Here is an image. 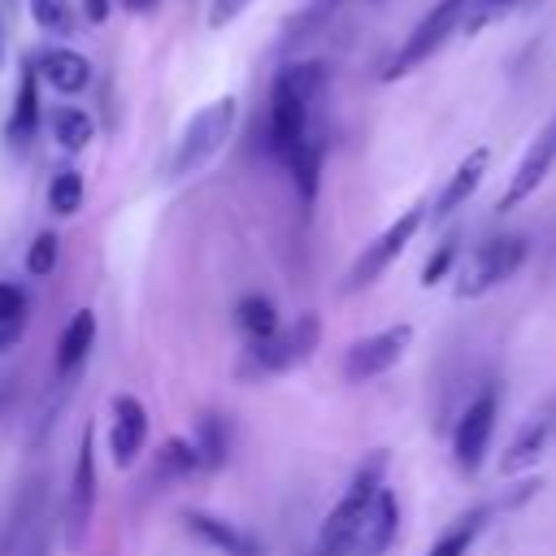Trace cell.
Masks as SVG:
<instances>
[{
    "label": "cell",
    "mask_w": 556,
    "mask_h": 556,
    "mask_svg": "<svg viewBox=\"0 0 556 556\" xmlns=\"http://www.w3.org/2000/svg\"><path fill=\"white\" fill-rule=\"evenodd\" d=\"M248 4H252V0H208V26H213V30L230 26Z\"/></svg>",
    "instance_id": "1f68e13d"
},
{
    "label": "cell",
    "mask_w": 556,
    "mask_h": 556,
    "mask_svg": "<svg viewBox=\"0 0 556 556\" xmlns=\"http://www.w3.org/2000/svg\"><path fill=\"white\" fill-rule=\"evenodd\" d=\"M9 4H13V0H0V9H9Z\"/></svg>",
    "instance_id": "8d00e7d4"
},
{
    "label": "cell",
    "mask_w": 556,
    "mask_h": 556,
    "mask_svg": "<svg viewBox=\"0 0 556 556\" xmlns=\"http://www.w3.org/2000/svg\"><path fill=\"white\" fill-rule=\"evenodd\" d=\"M339 4H343V0H313V4H308V9H304V13H300V17L291 22V26H287L282 43H287V48H291V43L300 48V43H304V39H308L313 30H321V26H326V22L334 17V9H339Z\"/></svg>",
    "instance_id": "cb8c5ba5"
},
{
    "label": "cell",
    "mask_w": 556,
    "mask_h": 556,
    "mask_svg": "<svg viewBox=\"0 0 556 556\" xmlns=\"http://www.w3.org/2000/svg\"><path fill=\"white\" fill-rule=\"evenodd\" d=\"M30 17H35L43 30H52V35H70V30H74V9H70V0H30Z\"/></svg>",
    "instance_id": "83f0119b"
},
{
    "label": "cell",
    "mask_w": 556,
    "mask_h": 556,
    "mask_svg": "<svg viewBox=\"0 0 556 556\" xmlns=\"http://www.w3.org/2000/svg\"><path fill=\"white\" fill-rule=\"evenodd\" d=\"M91 343H96V313L91 308H78L70 317V326L61 330V343H56V378H74L78 365L87 361Z\"/></svg>",
    "instance_id": "2e32d148"
},
{
    "label": "cell",
    "mask_w": 556,
    "mask_h": 556,
    "mask_svg": "<svg viewBox=\"0 0 556 556\" xmlns=\"http://www.w3.org/2000/svg\"><path fill=\"white\" fill-rule=\"evenodd\" d=\"M486 165H491V152H486V148H473V152L452 169L447 187L439 191V200H434V217H452V213L478 191V182L486 178Z\"/></svg>",
    "instance_id": "9a60e30c"
},
{
    "label": "cell",
    "mask_w": 556,
    "mask_h": 556,
    "mask_svg": "<svg viewBox=\"0 0 556 556\" xmlns=\"http://www.w3.org/2000/svg\"><path fill=\"white\" fill-rule=\"evenodd\" d=\"M408 339H413V326H404V321H400V326H387V330H378V334L356 339V343L348 348V356H343V374H348L352 382H369V378L387 374V369L404 356Z\"/></svg>",
    "instance_id": "9c48e42d"
},
{
    "label": "cell",
    "mask_w": 556,
    "mask_h": 556,
    "mask_svg": "<svg viewBox=\"0 0 556 556\" xmlns=\"http://www.w3.org/2000/svg\"><path fill=\"white\" fill-rule=\"evenodd\" d=\"M35 504H39V482H30V486L22 491L13 517H9V526H4V534H0V556H13V543H17V534L26 530V517L35 513Z\"/></svg>",
    "instance_id": "f1b7e54d"
},
{
    "label": "cell",
    "mask_w": 556,
    "mask_h": 556,
    "mask_svg": "<svg viewBox=\"0 0 556 556\" xmlns=\"http://www.w3.org/2000/svg\"><path fill=\"white\" fill-rule=\"evenodd\" d=\"M83 13L91 26H100V22H109V0H83Z\"/></svg>",
    "instance_id": "836d02e7"
},
{
    "label": "cell",
    "mask_w": 556,
    "mask_h": 556,
    "mask_svg": "<svg viewBox=\"0 0 556 556\" xmlns=\"http://www.w3.org/2000/svg\"><path fill=\"white\" fill-rule=\"evenodd\" d=\"M235 321H239V330H243L252 343L269 339V334L278 330L274 300H265V295H243V300H239V308H235Z\"/></svg>",
    "instance_id": "d6986e66"
},
{
    "label": "cell",
    "mask_w": 556,
    "mask_h": 556,
    "mask_svg": "<svg viewBox=\"0 0 556 556\" xmlns=\"http://www.w3.org/2000/svg\"><path fill=\"white\" fill-rule=\"evenodd\" d=\"M56 256H61V239H56L52 230L35 235V243L26 248V274H30V278H48V274L56 269Z\"/></svg>",
    "instance_id": "484cf974"
},
{
    "label": "cell",
    "mask_w": 556,
    "mask_h": 556,
    "mask_svg": "<svg viewBox=\"0 0 556 556\" xmlns=\"http://www.w3.org/2000/svg\"><path fill=\"white\" fill-rule=\"evenodd\" d=\"M35 70V78H43L52 91H61V96H74V91H83L87 83H91V65H87V56H78V52H70V48H48V52H39V61L30 65Z\"/></svg>",
    "instance_id": "5bb4252c"
},
{
    "label": "cell",
    "mask_w": 556,
    "mask_h": 556,
    "mask_svg": "<svg viewBox=\"0 0 556 556\" xmlns=\"http://www.w3.org/2000/svg\"><path fill=\"white\" fill-rule=\"evenodd\" d=\"M83 195H87V187H83V174L78 169H56L52 174V182H48V208L52 213L74 217L83 208Z\"/></svg>",
    "instance_id": "7402d4cb"
},
{
    "label": "cell",
    "mask_w": 556,
    "mask_h": 556,
    "mask_svg": "<svg viewBox=\"0 0 556 556\" xmlns=\"http://www.w3.org/2000/svg\"><path fill=\"white\" fill-rule=\"evenodd\" d=\"M469 4H473V0H439L434 9H426L421 22L413 26V35H408V39L400 43V52L391 56V65L382 70V78H387V83H391V78H404V74H413L421 61H430V56L447 43V35H452L456 26H465Z\"/></svg>",
    "instance_id": "277c9868"
},
{
    "label": "cell",
    "mask_w": 556,
    "mask_h": 556,
    "mask_svg": "<svg viewBox=\"0 0 556 556\" xmlns=\"http://www.w3.org/2000/svg\"><path fill=\"white\" fill-rule=\"evenodd\" d=\"M143 439H148V413L135 395H117L113 400V430H109V452L113 460L126 469L135 465V456L143 452Z\"/></svg>",
    "instance_id": "7c38bea8"
},
{
    "label": "cell",
    "mask_w": 556,
    "mask_h": 556,
    "mask_svg": "<svg viewBox=\"0 0 556 556\" xmlns=\"http://www.w3.org/2000/svg\"><path fill=\"white\" fill-rule=\"evenodd\" d=\"M543 443H547V421H530V426H526V430L513 439L508 456L500 460V473H521V469H530V465L539 460Z\"/></svg>",
    "instance_id": "ffe728a7"
},
{
    "label": "cell",
    "mask_w": 556,
    "mask_h": 556,
    "mask_svg": "<svg viewBox=\"0 0 556 556\" xmlns=\"http://www.w3.org/2000/svg\"><path fill=\"white\" fill-rule=\"evenodd\" d=\"M382 469H387V456H382V452H374L369 465L356 469L352 486L343 491V500H339V504L330 508V517L321 521L317 556H348V552H352V539H356V530H361V521H365V513H369V500H374L378 486H382Z\"/></svg>",
    "instance_id": "3957f363"
},
{
    "label": "cell",
    "mask_w": 556,
    "mask_h": 556,
    "mask_svg": "<svg viewBox=\"0 0 556 556\" xmlns=\"http://www.w3.org/2000/svg\"><path fill=\"white\" fill-rule=\"evenodd\" d=\"M191 469H200V452H195V443H187V439H169V443L161 447V478H182V473H191Z\"/></svg>",
    "instance_id": "4316f807"
},
{
    "label": "cell",
    "mask_w": 556,
    "mask_h": 556,
    "mask_svg": "<svg viewBox=\"0 0 556 556\" xmlns=\"http://www.w3.org/2000/svg\"><path fill=\"white\" fill-rule=\"evenodd\" d=\"M235 113H239L235 96H217V100H208L204 109H195V113H191V122L182 126L178 143H174L169 178L200 174V169H204V165L226 148V139H230V130H235Z\"/></svg>",
    "instance_id": "7a4b0ae2"
},
{
    "label": "cell",
    "mask_w": 556,
    "mask_h": 556,
    "mask_svg": "<svg viewBox=\"0 0 556 556\" xmlns=\"http://www.w3.org/2000/svg\"><path fill=\"white\" fill-rule=\"evenodd\" d=\"M122 4H126L130 13H152V9L161 4V0H122Z\"/></svg>",
    "instance_id": "d590c367"
},
{
    "label": "cell",
    "mask_w": 556,
    "mask_h": 556,
    "mask_svg": "<svg viewBox=\"0 0 556 556\" xmlns=\"http://www.w3.org/2000/svg\"><path fill=\"white\" fill-rule=\"evenodd\" d=\"M22 339V321H0V352H9Z\"/></svg>",
    "instance_id": "e575fe53"
},
{
    "label": "cell",
    "mask_w": 556,
    "mask_h": 556,
    "mask_svg": "<svg viewBox=\"0 0 556 556\" xmlns=\"http://www.w3.org/2000/svg\"><path fill=\"white\" fill-rule=\"evenodd\" d=\"M521 261H526V239H517V235H508V239H491V243H482L473 256H469V265L460 269V282H456V295L460 300H473V295H486L491 287H500V282H508L517 269H521Z\"/></svg>",
    "instance_id": "5b68a950"
},
{
    "label": "cell",
    "mask_w": 556,
    "mask_h": 556,
    "mask_svg": "<svg viewBox=\"0 0 556 556\" xmlns=\"http://www.w3.org/2000/svg\"><path fill=\"white\" fill-rule=\"evenodd\" d=\"M482 517H486L482 508H473L469 517H460L452 530H443V539H439L426 556H465V552H469V543H473V539H478V530H482Z\"/></svg>",
    "instance_id": "603a6c76"
},
{
    "label": "cell",
    "mask_w": 556,
    "mask_h": 556,
    "mask_svg": "<svg viewBox=\"0 0 556 556\" xmlns=\"http://www.w3.org/2000/svg\"><path fill=\"white\" fill-rule=\"evenodd\" d=\"M30 556H43V552H39V547H35V552H30Z\"/></svg>",
    "instance_id": "74e56055"
},
{
    "label": "cell",
    "mask_w": 556,
    "mask_h": 556,
    "mask_svg": "<svg viewBox=\"0 0 556 556\" xmlns=\"http://www.w3.org/2000/svg\"><path fill=\"white\" fill-rule=\"evenodd\" d=\"M552 165H556V117L539 130V139H534V143L526 148V156L517 161V169H513V178H508V187H504V195H500V208H517L526 195H534Z\"/></svg>",
    "instance_id": "8fae6325"
},
{
    "label": "cell",
    "mask_w": 556,
    "mask_h": 556,
    "mask_svg": "<svg viewBox=\"0 0 556 556\" xmlns=\"http://www.w3.org/2000/svg\"><path fill=\"white\" fill-rule=\"evenodd\" d=\"M187 530L200 534L208 547L226 552V556H256V539H248L243 530H235L230 521L222 517H208V513H187Z\"/></svg>",
    "instance_id": "e0dca14e"
},
{
    "label": "cell",
    "mask_w": 556,
    "mask_h": 556,
    "mask_svg": "<svg viewBox=\"0 0 556 556\" xmlns=\"http://www.w3.org/2000/svg\"><path fill=\"white\" fill-rule=\"evenodd\" d=\"M495 417H500V395H495V387H486L478 400H469V408L460 413L456 434H452V452H456L460 469H478L482 465L486 443L495 434Z\"/></svg>",
    "instance_id": "30bf717a"
},
{
    "label": "cell",
    "mask_w": 556,
    "mask_h": 556,
    "mask_svg": "<svg viewBox=\"0 0 556 556\" xmlns=\"http://www.w3.org/2000/svg\"><path fill=\"white\" fill-rule=\"evenodd\" d=\"M39 126V87H35V70L26 65L22 70V83H17V96H13V113H9V139L13 143H26Z\"/></svg>",
    "instance_id": "ac0fdd59"
},
{
    "label": "cell",
    "mask_w": 556,
    "mask_h": 556,
    "mask_svg": "<svg viewBox=\"0 0 556 556\" xmlns=\"http://www.w3.org/2000/svg\"><path fill=\"white\" fill-rule=\"evenodd\" d=\"M452 256H456V243L447 239V243H443V248H439V252L426 261V269H421V282H426V287H434V278H443V274H447Z\"/></svg>",
    "instance_id": "d6a6232c"
},
{
    "label": "cell",
    "mask_w": 556,
    "mask_h": 556,
    "mask_svg": "<svg viewBox=\"0 0 556 556\" xmlns=\"http://www.w3.org/2000/svg\"><path fill=\"white\" fill-rule=\"evenodd\" d=\"M395 526H400V504H395V495L387 486H378V495L369 500V513H365V521H361V530L352 539V552L356 556H382L391 547V539H395Z\"/></svg>",
    "instance_id": "4fadbf2b"
},
{
    "label": "cell",
    "mask_w": 556,
    "mask_h": 556,
    "mask_svg": "<svg viewBox=\"0 0 556 556\" xmlns=\"http://www.w3.org/2000/svg\"><path fill=\"white\" fill-rule=\"evenodd\" d=\"M52 135H56V143L65 152H78V148L91 143L96 126H91V117L83 109H52Z\"/></svg>",
    "instance_id": "44dd1931"
},
{
    "label": "cell",
    "mask_w": 556,
    "mask_h": 556,
    "mask_svg": "<svg viewBox=\"0 0 556 556\" xmlns=\"http://www.w3.org/2000/svg\"><path fill=\"white\" fill-rule=\"evenodd\" d=\"M317 339H321V317L317 313H300L287 330L278 326L269 339L252 343V361H256L261 374H282V369L308 361L313 348H317Z\"/></svg>",
    "instance_id": "52a82bcc"
},
{
    "label": "cell",
    "mask_w": 556,
    "mask_h": 556,
    "mask_svg": "<svg viewBox=\"0 0 556 556\" xmlns=\"http://www.w3.org/2000/svg\"><path fill=\"white\" fill-rule=\"evenodd\" d=\"M0 321H26V295L13 282H0Z\"/></svg>",
    "instance_id": "4dcf8cb0"
},
{
    "label": "cell",
    "mask_w": 556,
    "mask_h": 556,
    "mask_svg": "<svg viewBox=\"0 0 556 556\" xmlns=\"http://www.w3.org/2000/svg\"><path fill=\"white\" fill-rule=\"evenodd\" d=\"M421 208H408V213H400L374 243H365V252L352 261V269H348V278H343V291H361V287H369L404 248H408V239L417 235V226H421Z\"/></svg>",
    "instance_id": "ba28073f"
},
{
    "label": "cell",
    "mask_w": 556,
    "mask_h": 556,
    "mask_svg": "<svg viewBox=\"0 0 556 556\" xmlns=\"http://www.w3.org/2000/svg\"><path fill=\"white\" fill-rule=\"evenodd\" d=\"M91 513H96V447H91V426L78 439V456H74V478H70V495H65V547L78 552L87 543L91 530Z\"/></svg>",
    "instance_id": "8992f818"
},
{
    "label": "cell",
    "mask_w": 556,
    "mask_h": 556,
    "mask_svg": "<svg viewBox=\"0 0 556 556\" xmlns=\"http://www.w3.org/2000/svg\"><path fill=\"white\" fill-rule=\"evenodd\" d=\"M508 4H517V0H473L469 4V13H465V30L473 35V30H482L500 9H508Z\"/></svg>",
    "instance_id": "f546056e"
},
{
    "label": "cell",
    "mask_w": 556,
    "mask_h": 556,
    "mask_svg": "<svg viewBox=\"0 0 556 556\" xmlns=\"http://www.w3.org/2000/svg\"><path fill=\"white\" fill-rule=\"evenodd\" d=\"M191 443H195V452H200V465L217 469V465L226 460V430H222L217 417H200V430H195Z\"/></svg>",
    "instance_id": "d4e9b609"
},
{
    "label": "cell",
    "mask_w": 556,
    "mask_h": 556,
    "mask_svg": "<svg viewBox=\"0 0 556 556\" xmlns=\"http://www.w3.org/2000/svg\"><path fill=\"white\" fill-rule=\"evenodd\" d=\"M330 83L326 61H291L278 70L269 91V148L291 169L304 200L317 195L321 174V135L313 130V104Z\"/></svg>",
    "instance_id": "6da1fadb"
}]
</instances>
